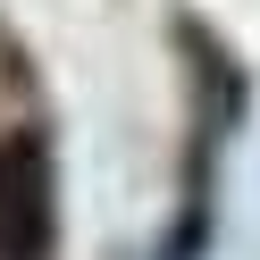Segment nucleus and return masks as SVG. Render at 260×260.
<instances>
[{
  "instance_id": "1",
  "label": "nucleus",
  "mask_w": 260,
  "mask_h": 260,
  "mask_svg": "<svg viewBox=\"0 0 260 260\" xmlns=\"http://www.w3.org/2000/svg\"><path fill=\"white\" fill-rule=\"evenodd\" d=\"M59 235V168L34 126L0 135V260H42Z\"/></svg>"
}]
</instances>
